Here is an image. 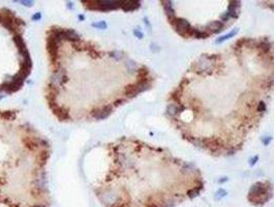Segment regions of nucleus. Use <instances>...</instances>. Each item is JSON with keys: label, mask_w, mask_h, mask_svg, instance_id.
<instances>
[{"label": "nucleus", "mask_w": 276, "mask_h": 207, "mask_svg": "<svg viewBox=\"0 0 276 207\" xmlns=\"http://www.w3.org/2000/svg\"><path fill=\"white\" fill-rule=\"evenodd\" d=\"M273 47L267 38H241L196 60L168 99V117L182 137L215 155L241 149L267 110Z\"/></svg>", "instance_id": "obj_1"}, {"label": "nucleus", "mask_w": 276, "mask_h": 207, "mask_svg": "<svg viewBox=\"0 0 276 207\" xmlns=\"http://www.w3.org/2000/svg\"><path fill=\"white\" fill-rule=\"evenodd\" d=\"M46 50V102L61 122L107 117L150 88L154 80L148 67L124 54L100 50L71 28L50 27Z\"/></svg>", "instance_id": "obj_2"}, {"label": "nucleus", "mask_w": 276, "mask_h": 207, "mask_svg": "<svg viewBox=\"0 0 276 207\" xmlns=\"http://www.w3.org/2000/svg\"><path fill=\"white\" fill-rule=\"evenodd\" d=\"M109 167L94 192L104 207H174L200 194V170L134 139L107 145Z\"/></svg>", "instance_id": "obj_3"}, {"label": "nucleus", "mask_w": 276, "mask_h": 207, "mask_svg": "<svg viewBox=\"0 0 276 207\" xmlns=\"http://www.w3.org/2000/svg\"><path fill=\"white\" fill-rule=\"evenodd\" d=\"M51 145L18 110H0V204L50 207Z\"/></svg>", "instance_id": "obj_4"}]
</instances>
